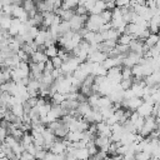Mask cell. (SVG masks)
<instances>
[{
	"mask_svg": "<svg viewBox=\"0 0 160 160\" xmlns=\"http://www.w3.org/2000/svg\"><path fill=\"white\" fill-rule=\"evenodd\" d=\"M48 60H50L49 58H48V55L45 54V51L44 50H36L31 56H30V62H35V64H45Z\"/></svg>",
	"mask_w": 160,
	"mask_h": 160,
	"instance_id": "obj_12",
	"label": "cell"
},
{
	"mask_svg": "<svg viewBox=\"0 0 160 160\" xmlns=\"http://www.w3.org/2000/svg\"><path fill=\"white\" fill-rule=\"evenodd\" d=\"M154 106H155L154 104L148 102V101H144V102L141 104V106H140L136 111H138V114H139L140 116H142V118H148V116H151V115H152Z\"/></svg>",
	"mask_w": 160,
	"mask_h": 160,
	"instance_id": "obj_11",
	"label": "cell"
},
{
	"mask_svg": "<svg viewBox=\"0 0 160 160\" xmlns=\"http://www.w3.org/2000/svg\"><path fill=\"white\" fill-rule=\"evenodd\" d=\"M94 141H95L96 146L99 148V150H102V151H105V152L109 154V149H110V146L112 144V141H111L110 138H105V136H99L98 135Z\"/></svg>",
	"mask_w": 160,
	"mask_h": 160,
	"instance_id": "obj_7",
	"label": "cell"
},
{
	"mask_svg": "<svg viewBox=\"0 0 160 160\" xmlns=\"http://www.w3.org/2000/svg\"><path fill=\"white\" fill-rule=\"evenodd\" d=\"M12 16L11 15H6V14H1V16H0V28H1V30H9L10 29V26H11V24H12Z\"/></svg>",
	"mask_w": 160,
	"mask_h": 160,
	"instance_id": "obj_19",
	"label": "cell"
},
{
	"mask_svg": "<svg viewBox=\"0 0 160 160\" xmlns=\"http://www.w3.org/2000/svg\"><path fill=\"white\" fill-rule=\"evenodd\" d=\"M104 20L101 18V15H96V14H90L88 18V21L85 24V28L89 31H94V32H99L104 25Z\"/></svg>",
	"mask_w": 160,
	"mask_h": 160,
	"instance_id": "obj_1",
	"label": "cell"
},
{
	"mask_svg": "<svg viewBox=\"0 0 160 160\" xmlns=\"http://www.w3.org/2000/svg\"><path fill=\"white\" fill-rule=\"evenodd\" d=\"M88 9H86V6L85 5H79L76 9H75V14H78V15H80V16H84V15H88Z\"/></svg>",
	"mask_w": 160,
	"mask_h": 160,
	"instance_id": "obj_31",
	"label": "cell"
},
{
	"mask_svg": "<svg viewBox=\"0 0 160 160\" xmlns=\"http://www.w3.org/2000/svg\"><path fill=\"white\" fill-rule=\"evenodd\" d=\"M135 160H152L151 155L146 151H139L136 152V156H135Z\"/></svg>",
	"mask_w": 160,
	"mask_h": 160,
	"instance_id": "obj_27",
	"label": "cell"
},
{
	"mask_svg": "<svg viewBox=\"0 0 160 160\" xmlns=\"http://www.w3.org/2000/svg\"><path fill=\"white\" fill-rule=\"evenodd\" d=\"M145 5L149 8V9H156L158 5H156V0H148L145 2Z\"/></svg>",
	"mask_w": 160,
	"mask_h": 160,
	"instance_id": "obj_36",
	"label": "cell"
},
{
	"mask_svg": "<svg viewBox=\"0 0 160 160\" xmlns=\"http://www.w3.org/2000/svg\"><path fill=\"white\" fill-rule=\"evenodd\" d=\"M51 60V62H52V65H54V68L55 69H61V66H62V64H64V60L58 55V56H55V58H52V59H50Z\"/></svg>",
	"mask_w": 160,
	"mask_h": 160,
	"instance_id": "obj_30",
	"label": "cell"
},
{
	"mask_svg": "<svg viewBox=\"0 0 160 160\" xmlns=\"http://www.w3.org/2000/svg\"><path fill=\"white\" fill-rule=\"evenodd\" d=\"M74 15H75V10H62L60 18L62 21H70Z\"/></svg>",
	"mask_w": 160,
	"mask_h": 160,
	"instance_id": "obj_25",
	"label": "cell"
},
{
	"mask_svg": "<svg viewBox=\"0 0 160 160\" xmlns=\"http://www.w3.org/2000/svg\"><path fill=\"white\" fill-rule=\"evenodd\" d=\"M59 50H60V48H58L56 45H51V46H48V48L44 49V51H45V54L48 55L49 59H52V58L58 56L59 55Z\"/></svg>",
	"mask_w": 160,
	"mask_h": 160,
	"instance_id": "obj_23",
	"label": "cell"
},
{
	"mask_svg": "<svg viewBox=\"0 0 160 160\" xmlns=\"http://www.w3.org/2000/svg\"><path fill=\"white\" fill-rule=\"evenodd\" d=\"M100 15H101V18H102V20H104L105 24L106 22H111V20H112V11L111 10H105Z\"/></svg>",
	"mask_w": 160,
	"mask_h": 160,
	"instance_id": "obj_29",
	"label": "cell"
},
{
	"mask_svg": "<svg viewBox=\"0 0 160 160\" xmlns=\"http://www.w3.org/2000/svg\"><path fill=\"white\" fill-rule=\"evenodd\" d=\"M138 1H139V2H140V4H145V2H146V1H148V0H138Z\"/></svg>",
	"mask_w": 160,
	"mask_h": 160,
	"instance_id": "obj_39",
	"label": "cell"
},
{
	"mask_svg": "<svg viewBox=\"0 0 160 160\" xmlns=\"http://www.w3.org/2000/svg\"><path fill=\"white\" fill-rule=\"evenodd\" d=\"M101 34H102L104 41L110 40V41H116V42H118V40H119V38H120V35H121L116 29H110V30L102 31Z\"/></svg>",
	"mask_w": 160,
	"mask_h": 160,
	"instance_id": "obj_14",
	"label": "cell"
},
{
	"mask_svg": "<svg viewBox=\"0 0 160 160\" xmlns=\"http://www.w3.org/2000/svg\"><path fill=\"white\" fill-rule=\"evenodd\" d=\"M105 10H108L106 1H105V0H95L94 8H92V10L90 11V14H96V15H100V14H101V12H104Z\"/></svg>",
	"mask_w": 160,
	"mask_h": 160,
	"instance_id": "obj_15",
	"label": "cell"
},
{
	"mask_svg": "<svg viewBox=\"0 0 160 160\" xmlns=\"http://www.w3.org/2000/svg\"><path fill=\"white\" fill-rule=\"evenodd\" d=\"M159 40H160V36H159V34H150L149 36H148V39L144 41L145 42V45L150 49V48H152V46H155L158 42H159Z\"/></svg>",
	"mask_w": 160,
	"mask_h": 160,
	"instance_id": "obj_22",
	"label": "cell"
},
{
	"mask_svg": "<svg viewBox=\"0 0 160 160\" xmlns=\"http://www.w3.org/2000/svg\"><path fill=\"white\" fill-rule=\"evenodd\" d=\"M96 129H98V135H99V136L111 138V135H112V128H111V125H109L106 121L98 122V124H96Z\"/></svg>",
	"mask_w": 160,
	"mask_h": 160,
	"instance_id": "obj_8",
	"label": "cell"
},
{
	"mask_svg": "<svg viewBox=\"0 0 160 160\" xmlns=\"http://www.w3.org/2000/svg\"><path fill=\"white\" fill-rule=\"evenodd\" d=\"M54 69H55V68H54L51 60H48V61L45 62V71H48V72H52Z\"/></svg>",
	"mask_w": 160,
	"mask_h": 160,
	"instance_id": "obj_35",
	"label": "cell"
},
{
	"mask_svg": "<svg viewBox=\"0 0 160 160\" xmlns=\"http://www.w3.org/2000/svg\"><path fill=\"white\" fill-rule=\"evenodd\" d=\"M158 129V119L155 116H148L145 118V122H144V126L141 129V131L139 132L140 135H142L144 138H149L151 132H154L155 130Z\"/></svg>",
	"mask_w": 160,
	"mask_h": 160,
	"instance_id": "obj_3",
	"label": "cell"
},
{
	"mask_svg": "<svg viewBox=\"0 0 160 160\" xmlns=\"http://www.w3.org/2000/svg\"><path fill=\"white\" fill-rule=\"evenodd\" d=\"M102 160H114V159H112V156H111V155H108V156H106V158H104Z\"/></svg>",
	"mask_w": 160,
	"mask_h": 160,
	"instance_id": "obj_38",
	"label": "cell"
},
{
	"mask_svg": "<svg viewBox=\"0 0 160 160\" xmlns=\"http://www.w3.org/2000/svg\"><path fill=\"white\" fill-rule=\"evenodd\" d=\"M121 69H122V66H116V68H112V69L108 70L106 78H108V79H109L111 82H115V84H120V81L122 80Z\"/></svg>",
	"mask_w": 160,
	"mask_h": 160,
	"instance_id": "obj_6",
	"label": "cell"
},
{
	"mask_svg": "<svg viewBox=\"0 0 160 160\" xmlns=\"http://www.w3.org/2000/svg\"><path fill=\"white\" fill-rule=\"evenodd\" d=\"M50 99H51V104L61 105V104L66 100V95H65V94H62V92H55Z\"/></svg>",
	"mask_w": 160,
	"mask_h": 160,
	"instance_id": "obj_24",
	"label": "cell"
},
{
	"mask_svg": "<svg viewBox=\"0 0 160 160\" xmlns=\"http://www.w3.org/2000/svg\"><path fill=\"white\" fill-rule=\"evenodd\" d=\"M116 6L122 9V8H128L130 5V0H116Z\"/></svg>",
	"mask_w": 160,
	"mask_h": 160,
	"instance_id": "obj_34",
	"label": "cell"
},
{
	"mask_svg": "<svg viewBox=\"0 0 160 160\" xmlns=\"http://www.w3.org/2000/svg\"><path fill=\"white\" fill-rule=\"evenodd\" d=\"M10 111H11L16 118H19V119H24V116H25V114H26L25 108H24V104H21V102H18V104H15L14 106H11V108H10Z\"/></svg>",
	"mask_w": 160,
	"mask_h": 160,
	"instance_id": "obj_17",
	"label": "cell"
},
{
	"mask_svg": "<svg viewBox=\"0 0 160 160\" xmlns=\"http://www.w3.org/2000/svg\"><path fill=\"white\" fill-rule=\"evenodd\" d=\"M151 101L154 105H160V90H156L154 94H151Z\"/></svg>",
	"mask_w": 160,
	"mask_h": 160,
	"instance_id": "obj_33",
	"label": "cell"
},
{
	"mask_svg": "<svg viewBox=\"0 0 160 160\" xmlns=\"http://www.w3.org/2000/svg\"><path fill=\"white\" fill-rule=\"evenodd\" d=\"M134 40H135V38H134L132 35H129V34H125V32H124V34L120 35V38H119V40H118V44L130 46Z\"/></svg>",
	"mask_w": 160,
	"mask_h": 160,
	"instance_id": "obj_21",
	"label": "cell"
},
{
	"mask_svg": "<svg viewBox=\"0 0 160 160\" xmlns=\"http://www.w3.org/2000/svg\"><path fill=\"white\" fill-rule=\"evenodd\" d=\"M108 58H109V55H108L106 52L100 51V50H96V51L90 52L88 61H90V62H98V64H102V62H104V61H105Z\"/></svg>",
	"mask_w": 160,
	"mask_h": 160,
	"instance_id": "obj_10",
	"label": "cell"
},
{
	"mask_svg": "<svg viewBox=\"0 0 160 160\" xmlns=\"http://www.w3.org/2000/svg\"><path fill=\"white\" fill-rule=\"evenodd\" d=\"M105 1H110V0H105Z\"/></svg>",
	"mask_w": 160,
	"mask_h": 160,
	"instance_id": "obj_42",
	"label": "cell"
},
{
	"mask_svg": "<svg viewBox=\"0 0 160 160\" xmlns=\"http://www.w3.org/2000/svg\"><path fill=\"white\" fill-rule=\"evenodd\" d=\"M121 74H122V79H134L132 70H131L130 68L122 66V69H121Z\"/></svg>",
	"mask_w": 160,
	"mask_h": 160,
	"instance_id": "obj_28",
	"label": "cell"
},
{
	"mask_svg": "<svg viewBox=\"0 0 160 160\" xmlns=\"http://www.w3.org/2000/svg\"><path fill=\"white\" fill-rule=\"evenodd\" d=\"M42 136H44V141H45V149L46 150H50V148L52 146V144L58 140L56 135L54 134V131L49 128L45 129V131L42 132Z\"/></svg>",
	"mask_w": 160,
	"mask_h": 160,
	"instance_id": "obj_9",
	"label": "cell"
},
{
	"mask_svg": "<svg viewBox=\"0 0 160 160\" xmlns=\"http://www.w3.org/2000/svg\"><path fill=\"white\" fill-rule=\"evenodd\" d=\"M40 160H46V159H40Z\"/></svg>",
	"mask_w": 160,
	"mask_h": 160,
	"instance_id": "obj_41",
	"label": "cell"
},
{
	"mask_svg": "<svg viewBox=\"0 0 160 160\" xmlns=\"http://www.w3.org/2000/svg\"><path fill=\"white\" fill-rule=\"evenodd\" d=\"M65 160H76V158H75V156H72V155L66 154V159H65Z\"/></svg>",
	"mask_w": 160,
	"mask_h": 160,
	"instance_id": "obj_37",
	"label": "cell"
},
{
	"mask_svg": "<svg viewBox=\"0 0 160 160\" xmlns=\"http://www.w3.org/2000/svg\"><path fill=\"white\" fill-rule=\"evenodd\" d=\"M84 134L82 131H79V130H75V131H69L68 136L65 138L68 141L70 142H79L81 140H84Z\"/></svg>",
	"mask_w": 160,
	"mask_h": 160,
	"instance_id": "obj_18",
	"label": "cell"
},
{
	"mask_svg": "<svg viewBox=\"0 0 160 160\" xmlns=\"http://www.w3.org/2000/svg\"><path fill=\"white\" fill-rule=\"evenodd\" d=\"M112 106H114V102L109 96H105V95L100 96V99H99V110L105 109V108H112Z\"/></svg>",
	"mask_w": 160,
	"mask_h": 160,
	"instance_id": "obj_20",
	"label": "cell"
},
{
	"mask_svg": "<svg viewBox=\"0 0 160 160\" xmlns=\"http://www.w3.org/2000/svg\"><path fill=\"white\" fill-rule=\"evenodd\" d=\"M106 74H108V69H106L102 64L92 62V71H91V75H94V76H106Z\"/></svg>",
	"mask_w": 160,
	"mask_h": 160,
	"instance_id": "obj_16",
	"label": "cell"
},
{
	"mask_svg": "<svg viewBox=\"0 0 160 160\" xmlns=\"http://www.w3.org/2000/svg\"><path fill=\"white\" fill-rule=\"evenodd\" d=\"M88 15H84V16H80L78 14H75L72 16V19L69 21L70 22V26H71V30L72 31H80L85 28V24L88 21Z\"/></svg>",
	"mask_w": 160,
	"mask_h": 160,
	"instance_id": "obj_4",
	"label": "cell"
},
{
	"mask_svg": "<svg viewBox=\"0 0 160 160\" xmlns=\"http://www.w3.org/2000/svg\"><path fill=\"white\" fill-rule=\"evenodd\" d=\"M158 9H159V14H160V6H159V8H158Z\"/></svg>",
	"mask_w": 160,
	"mask_h": 160,
	"instance_id": "obj_40",
	"label": "cell"
},
{
	"mask_svg": "<svg viewBox=\"0 0 160 160\" xmlns=\"http://www.w3.org/2000/svg\"><path fill=\"white\" fill-rule=\"evenodd\" d=\"M81 64H82V62H81L78 58H75L74 55H71L68 60L64 61V64H62V66H61V71H62L64 75H72V74L78 70V68H79Z\"/></svg>",
	"mask_w": 160,
	"mask_h": 160,
	"instance_id": "obj_2",
	"label": "cell"
},
{
	"mask_svg": "<svg viewBox=\"0 0 160 160\" xmlns=\"http://www.w3.org/2000/svg\"><path fill=\"white\" fill-rule=\"evenodd\" d=\"M22 8L29 12L30 18H34V16L39 12V11H38V8H36V1H35V0H24Z\"/></svg>",
	"mask_w": 160,
	"mask_h": 160,
	"instance_id": "obj_13",
	"label": "cell"
},
{
	"mask_svg": "<svg viewBox=\"0 0 160 160\" xmlns=\"http://www.w3.org/2000/svg\"><path fill=\"white\" fill-rule=\"evenodd\" d=\"M142 102H144V99H142V98L135 96V98H131V99H129V100H122L121 105H122V108L126 109V110L136 111V110L141 106Z\"/></svg>",
	"mask_w": 160,
	"mask_h": 160,
	"instance_id": "obj_5",
	"label": "cell"
},
{
	"mask_svg": "<svg viewBox=\"0 0 160 160\" xmlns=\"http://www.w3.org/2000/svg\"><path fill=\"white\" fill-rule=\"evenodd\" d=\"M132 84H134V79H122L120 81V88L122 90H129V89H131Z\"/></svg>",
	"mask_w": 160,
	"mask_h": 160,
	"instance_id": "obj_26",
	"label": "cell"
},
{
	"mask_svg": "<svg viewBox=\"0 0 160 160\" xmlns=\"http://www.w3.org/2000/svg\"><path fill=\"white\" fill-rule=\"evenodd\" d=\"M12 10H14V5H4V6H1V14H6V15H11L12 16Z\"/></svg>",
	"mask_w": 160,
	"mask_h": 160,
	"instance_id": "obj_32",
	"label": "cell"
}]
</instances>
